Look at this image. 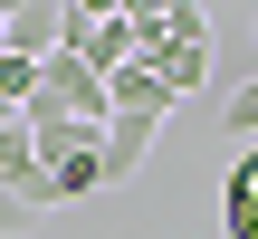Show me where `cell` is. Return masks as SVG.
<instances>
[{
    "mask_svg": "<svg viewBox=\"0 0 258 239\" xmlns=\"http://www.w3.org/2000/svg\"><path fill=\"white\" fill-rule=\"evenodd\" d=\"M105 105H115V115H144V125H163V115H172V86H163V77L134 57V67H115V77H105Z\"/></svg>",
    "mask_w": 258,
    "mask_h": 239,
    "instance_id": "cell-3",
    "label": "cell"
},
{
    "mask_svg": "<svg viewBox=\"0 0 258 239\" xmlns=\"http://www.w3.org/2000/svg\"><path fill=\"white\" fill-rule=\"evenodd\" d=\"M77 67H96V77H115V67H134V19H124V10H105V19H86V38H77Z\"/></svg>",
    "mask_w": 258,
    "mask_h": 239,
    "instance_id": "cell-4",
    "label": "cell"
},
{
    "mask_svg": "<svg viewBox=\"0 0 258 239\" xmlns=\"http://www.w3.org/2000/svg\"><path fill=\"white\" fill-rule=\"evenodd\" d=\"M220 230H230V239H258V153L230 172V192H220Z\"/></svg>",
    "mask_w": 258,
    "mask_h": 239,
    "instance_id": "cell-5",
    "label": "cell"
},
{
    "mask_svg": "<svg viewBox=\"0 0 258 239\" xmlns=\"http://www.w3.org/2000/svg\"><path fill=\"white\" fill-rule=\"evenodd\" d=\"M29 96H38V57H10L0 48V115H29Z\"/></svg>",
    "mask_w": 258,
    "mask_h": 239,
    "instance_id": "cell-6",
    "label": "cell"
},
{
    "mask_svg": "<svg viewBox=\"0 0 258 239\" xmlns=\"http://www.w3.org/2000/svg\"><path fill=\"white\" fill-rule=\"evenodd\" d=\"M220 125H230V134H258V77L230 96V105H220Z\"/></svg>",
    "mask_w": 258,
    "mask_h": 239,
    "instance_id": "cell-8",
    "label": "cell"
},
{
    "mask_svg": "<svg viewBox=\"0 0 258 239\" xmlns=\"http://www.w3.org/2000/svg\"><path fill=\"white\" fill-rule=\"evenodd\" d=\"M144 67L172 86V105L201 96V86H211V10H201V0H172V10H163V38L144 48Z\"/></svg>",
    "mask_w": 258,
    "mask_h": 239,
    "instance_id": "cell-1",
    "label": "cell"
},
{
    "mask_svg": "<svg viewBox=\"0 0 258 239\" xmlns=\"http://www.w3.org/2000/svg\"><path fill=\"white\" fill-rule=\"evenodd\" d=\"M38 220H48V211H38V201H29L19 182H0V239H19V230H38Z\"/></svg>",
    "mask_w": 258,
    "mask_h": 239,
    "instance_id": "cell-7",
    "label": "cell"
},
{
    "mask_svg": "<svg viewBox=\"0 0 258 239\" xmlns=\"http://www.w3.org/2000/svg\"><path fill=\"white\" fill-rule=\"evenodd\" d=\"M153 134H163V125H144V115H105L96 172H105V182H134V172H144V153H153Z\"/></svg>",
    "mask_w": 258,
    "mask_h": 239,
    "instance_id": "cell-2",
    "label": "cell"
}]
</instances>
